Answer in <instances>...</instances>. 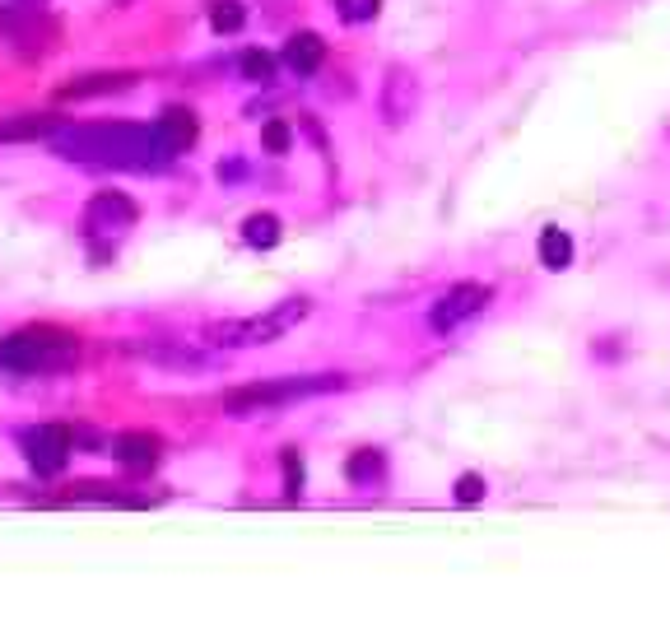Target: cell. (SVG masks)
Returning a JSON list of instances; mask_svg holds the SVG:
<instances>
[{
  "mask_svg": "<svg viewBox=\"0 0 670 628\" xmlns=\"http://www.w3.org/2000/svg\"><path fill=\"white\" fill-rule=\"evenodd\" d=\"M52 149L70 163H98V168H131V173H159L177 159L168 135L154 126H131V121H112V126H70L52 135Z\"/></svg>",
  "mask_w": 670,
  "mask_h": 628,
  "instance_id": "1",
  "label": "cell"
},
{
  "mask_svg": "<svg viewBox=\"0 0 670 628\" xmlns=\"http://www.w3.org/2000/svg\"><path fill=\"white\" fill-rule=\"evenodd\" d=\"M75 359H80V335L61 326H28L0 340V363L10 373H56Z\"/></svg>",
  "mask_w": 670,
  "mask_h": 628,
  "instance_id": "2",
  "label": "cell"
},
{
  "mask_svg": "<svg viewBox=\"0 0 670 628\" xmlns=\"http://www.w3.org/2000/svg\"><path fill=\"white\" fill-rule=\"evenodd\" d=\"M312 312L308 298H284L280 308L261 312V317H247V321H224V326H210V340L215 345H270V340H280L298 326V321Z\"/></svg>",
  "mask_w": 670,
  "mask_h": 628,
  "instance_id": "3",
  "label": "cell"
},
{
  "mask_svg": "<svg viewBox=\"0 0 670 628\" xmlns=\"http://www.w3.org/2000/svg\"><path fill=\"white\" fill-rule=\"evenodd\" d=\"M345 377H280V382H256L228 396L233 415H256V410H275V405L303 401V396H322V391H340Z\"/></svg>",
  "mask_w": 670,
  "mask_h": 628,
  "instance_id": "4",
  "label": "cell"
},
{
  "mask_svg": "<svg viewBox=\"0 0 670 628\" xmlns=\"http://www.w3.org/2000/svg\"><path fill=\"white\" fill-rule=\"evenodd\" d=\"M489 303H494V289H489V284H475V280L452 284V289L433 303L429 321H433V331L438 335H447V331H456V326H466L470 317H480Z\"/></svg>",
  "mask_w": 670,
  "mask_h": 628,
  "instance_id": "5",
  "label": "cell"
},
{
  "mask_svg": "<svg viewBox=\"0 0 670 628\" xmlns=\"http://www.w3.org/2000/svg\"><path fill=\"white\" fill-rule=\"evenodd\" d=\"M140 210H135L131 196H121V191H98L89 210H84V233L89 238H121L126 228H135Z\"/></svg>",
  "mask_w": 670,
  "mask_h": 628,
  "instance_id": "6",
  "label": "cell"
},
{
  "mask_svg": "<svg viewBox=\"0 0 670 628\" xmlns=\"http://www.w3.org/2000/svg\"><path fill=\"white\" fill-rule=\"evenodd\" d=\"M24 456H28V466L38 470V475H61L66 470V461H70V428H61V424H42V428H28L24 438Z\"/></svg>",
  "mask_w": 670,
  "mask_h": 628,
  "instance_id": "7",
  "label": "cell"
},
{
  "mask_svg": "<svg viewBox=\"0 0 670 628\" xmlns=\"http://www.w3.org/2000/svg\"><path fill=\"white\" fill-rule=\"evenodd\" d=\"M163 442L154 433H117L112 438V456H117L126 470H154L159 466Z\"/></svg>",
  "mask_w": 670,
  "mask_h": 628,
  "instance_id": "8",
  "label": "cell"
},
{
  "mask_svg": "<svg viewBox=\"0 0 670 628\" xmlns=\"http://www.w3.org/2000/svg\"><path fill=\"white\" fill-rule=\"evenodd\" d=\"M415 112V75H405L401 66L387 75V94H382V117L391 121V126H401L405 117Z\"/></svg>",
  "mask_w": 670,
  "mask_h": 628,
  "instance_id": "9",
  "label": "cell"
},
{
  "mask_svg": "<svg viewBox=\"0 0 670 628\" xmlns=\"http://www.w3.org/2000/svg\"><path fill=\"white\" fill-rule=\"evenodd\" d=\"M326 61V42L317 33H294L289 47H284V66L294 70V75H317Z\"/></svg>",
  "mask_w": 670,
  "mask_h": 628,
  "instance_id": "10",
  "label": "cell"
},
{
  "mask_svg": "<svg viewBox=\"0 0 670 628\" xmlns=\"http://www.w3.org/2000/svg\"><path fill=\"white\" fill-rule=\"evenodd\" d=\"M131 354H140V359H149V363H163V368H210V359L196 354V349H187V345H177V349H168V345H131Z\"/></svg>",
  "mask_w": 670,
  "mask_h": 628,
  "instance_id": "11",
  "label": "cell"
},
{
  "mask_svg": "<svg viewBox=\"0 0 670 628\" xmlns=\"http://www.w3.org/2000/svg\"><path fill=\"white\" fill-rule=\"evenodd\" d=\"M56 131H61L56 117H14V121H0V145H10V140H47Z\"/></svg>",
  "mask_w": 670,
  "mask_h": 628,
  "instance_id": "12",
  "label": "cell"
},
{
  "mask_svg": "<svg viewBox=\"0 0 670 628\" xmlns=\"http://www.w3.org/2000/svg\"><path fill=\"white\" fill-rule=\"evenodd\" d=\"M159 131L168 135V145L182 154V149L196 140V112H191V107H168V112L159 117Z\"/></svg>",
  "mask_w": 670,
  "mask_h": 628,
  "instance_id": "13",
  "label": "cell"
},
{
  "mask_svg": "<svg viewBox=\"0 0 670 628\" xmlns=\"http://www.w3.org/2000/svg\"><path fill=\"white\" fill-rule=\"evenodd\" d=\"M540 266H550V270L573 266V238H568L563 228H545V233H540Z\"/></svg>",
  "mask_w": 670,
  "mask_h": 628,
  "instance_id": "14",
  "label": "cell"
},
{
  "mask_svg": "<svg viewBox=\"0 0 670 628\" xmlns=\"http://www.w3.org/2000/svg\"><path fill=\"white\" fill-rule=\"evenodd\" d=\"M131 75H89V80H75L61 89V98H98V94H117V89H131Z\"/></svg>",
  "mask_w": 670,
  "mask_h": 628,
  "instance_id": "15",
  "label": "cell"
},
{
  "mask_svg": "<svg viewBox=\"0 0 670 628\" xmlns=\"http://www.w3.org/2000/svg\"><path fill=\"white\" fill-rule=\"evenodd\" d=\"M242 238L252 242V247H275V242H280V219H275V214H252V219L242 224Z\"/></svg>",
  "mask_w": 670,
  "mask_h": 628,
  "instance_id": "16",
  "label": "cell"
},
{
  "mask_svg": "<svg viewBox=\"0 0 670 628\" xmlns=\"http://www.w3.org/2000/svg\"><path fill=\"white\" fill-rule=\"evenodd\" d=\"M210 24H215V33H238L247 24V10H242L238 0H215L210 5Z\"/></svg>",
  "mask_w": 670,
  "mask_h": 628,
  "instance_id": "17",
  "label": "cell"
},
{
  "mask_svg": "<svg viewBox=\"0 0 670 628\" xmlns=\"http://www.w3.org/2000/svg\"><path fill=\"white\" fill-rule=\"evenodd\" d=\"M345 475H349V484L382 480V456H377V452H354V456H349V466H345Z\"/></svg>",
  "mask_w": 670,
  "mask_h": 628,
  "instance_id": "18",
  "label": "cell"
},
{
  "mask_svg": "<svg viewBox=\"0 0 670 628\" xmlns=\"http://www.w3.org/2000/svg\"><path fill=\"white\" fill-rule=\"evenodd\" d=\"M238 70H242V75H247L252 84H270V80H275V61H270L266 52H242Z\"/></svg>",
  "mask_w": 670,
  "mask_h": 628,
  "instance_id": "19",
  "label": "cell"
},
{
  "mask_svg": "<svg viewBox=\"0 0 670 628\" xmlns=\"http://www.w3.org/2000/svg\"><path fill=\"white\" fill-rule=\"evenodd\" d=\"M377 10H382V0H335V14L345 24H368V19H377Z\"/></svg>",
  "mask_w": 670,
  "mask_h": 628,
  "instance_id": "20",
  "label": "cell"
},
{
  "mask_svg": "<svg viewBox=\"0 0 670 628\" xmlns=\"http://www.w3.org/2000/svg\"><path fill=\"white\" fill-rule=\"evenodd\" d=\"M284 494L298 498L303 494V456H298V447H284Z\"/></svg>",
  "mask_w": 670,
  "mask_h": 628,
  "instance_id": "21",
  "label": "cell"
},
{
  "mask_svg": "<svg viewBox=\"0 0 670 628\" xmlns=\"http://www.w3.org/2000/svg\"><path fill=\"white\" fill-rule=\"evenodd\" d=\"M261 145H266L270 154H289V145H294V131H289L284 121H266V126H261Z\"/></svg>",
  "mask_w": 670,
  "mask_h": 628,
  "instance_id": "22",
  "label": "cell"
},
{
  "mask_svg": "<svg viewBox=\"0 0 670 628\" xmlns=\"http://www.w3.org/2000/svg\"><path fill=\"white\" fill-rule=\"evenodd\" d=\"M480 498H484L480 475H461V480H456V503H466V508H470V503H480Z\"/></svg>",
  "mask_w": 670,
  "mask_h": 628,
  "instance_id": "23",
  "label": "cell"
}]
</instances>
